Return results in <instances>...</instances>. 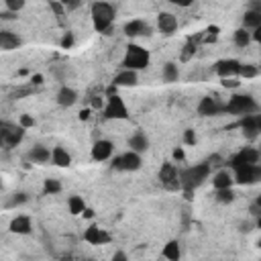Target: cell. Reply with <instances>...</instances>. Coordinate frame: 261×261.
<instances>
[{
    "mask_svg": "<svg viewBox=\"0 0 261 261\" xmlns=\"http://www.w3.org/2000/svg\"><path fill=\"white\" fill-rule=\"evenodd\" d=\"M210 175V163H196L192 168H186L182 172H177V182H180L182 190H196L198 186L204 184V180H208Z\"/></svg>",
    "mask_w": 261,
    "mask_h": 261,
    "instance_id": "6da1fadb",
    "label": "cell"
},
{
    "mask_svg": "<svg viewBox=\"0 0 261 261\" xmlns=\"http://www.w3.org/2000/svg\"><path fill=\"white\" fill-rule=\"evenodd\" d=\"M115 8L104 2V0H100V2H94L92 8H90V17H92V23H94V29L98 33H104L111 29V25L115 23Z\"/></svg>",
    "mask_w": 261,
    "mask_h": 261,
    "instance_id": "7a4b0ae2",
    "label": "cell"
},
{
    "mask_svg": "<svg viewBox=\"0 0 261 261\" xmlns=\"http://www.w3.org/2000/svg\"><path fill=\"white\" fill-rule=\"evenodd\" d=\"M223 111H227L231 115L245 116V115H255V113H259V104L255 102V98H253V96H249V94H235L229 100V104L223 106Z\"/></svg>",
    "mask_w": 261,
    "mask_h": 261,
    "instance_id": "3957f363",
    "label": "cell"
},
{
    "mask_svg": "<svg viewBox=\"0 0 261 261\" xmlns=\"http://www.w3.org/2000/svg\"><path fill=\"white\" fill-rule=\"evenodd\" d=\"M147 65H149V51L139 47V45H129L127 53H125V59H122V67H125V70L141 72Z\"/></svg>",
    "mask_w": 261,
    "mask_h": 261,
    "instance_id": "277c9868",
    "label": "cell"
},
{
    "mask_svg": "<svg viewBox=\"0 0 261 261\" xmlns=\"http://www.w3.org/2000/svg\"><path fill=\"white\" fill-rule=\"evenodd\" d=\"M104 116L108 120H125L129 118V108L120 96H108V102L104 104Z\"/></svg>",
    "mask_w": 261,
    "mask_h": 261,
    "instance_id": "5b68a950",
    "label": "cell"
},
{
    "mask_svg": "<svg viewBox=\"0 0 261 261\" xmlns=\"http://www.w3.org/2000/svg\"><path fill=\"white\" fill-rule=\"evenodd\" d=\"M261 175L259 163H245V166L232 168V177L237 184H255Z\"/></svg>",
    "mask_w": 261,
    "mask_h": 261,
    "instance_id": "8992f818",
    "label": "cell"
},
{
    "mask_svg": "<svg viewBox=\"0 0 261 261\" xmlns=\"http://www.w3.org/2000/svg\"><path fill=\"white\" fill-rule=\"evenodd\" d=\"M141 163H143L141 153H137V151H127V153L115 157L113 168H116L120 172H137L141 168Z\"/></svg>",
    "mask_w": 261,
    "mask_h": 261,
    "instance_id": "52a82bcc",
    "label": "cell"
},
{
    "mask_svg": "<svg viewBox=\"0 0 261 261\" xmlns=\"http://www.w3.org/2000/svg\"><path fill=\"white\" fill-rule=\"evenodd\" d=\"M159 182L163 184V188L168 190H177L180 188V182H177V170L174 163H163L159 170Z\"/></svg>",
    "mask_w": 261,
    "mask_h": 261,
    "instance_id": "ba28073f",
    "label": "cell"
},
{
    "mask_svg": "<svg viewBox=\"0 0 261 261\" xmlns=\"http://www.w3.org/2000/svg\"><path fill=\"white\" fill-rule=\"evenodd\" d=\"M84 241L90 243V245H108L113 241V237L108 235L104 229H100L98 225H92L84 231Z\"/></svg>",
    "mask_w": 261,
    "mask_h": 261,
    "instance_id": "9c48e42d",
    "label": "cell"
},
{
    "mask_svg": "<svg viewBox=\"0 0 261 261\" xmlns=\"http://www.w3.org/2000/svg\"><path fill=\"white\" fill-rule=\"evenodd\" d=\"M115 153V145L111 141H106V139H100V141H96L92 145V151H90V155L94 161H106V159H111Z\"/></svg>",
    "mask_w": 261,
    "mask_h": 261,
    "instance_id": "30bf717a",
    "label": "cell"
},
{
    "mask_svg": "<svg viewBox=\"0 0 261 261\" xmlns=\"http://www.w3.org/2000/svg\"><path fill=\"white\" fill-rule=\"evenodd\" d=\"M245 163H259V151L255 147H245L231 159V168L245 166Z\"/></svg>",
    "mask_w": 261,
    "mask_h": 261,
    "instance_id": "8fae6325",
    "label": "cell"
},
{
    "mask_svg": "<svg viewBox=\"0 0 261 261\" xmlns=\"http://www.w3.org/2000/svg\"><path fill=\"white\" fill-rule=\"evenodd\" d=\"M241 127H243V133L245 137H249V139H255L261 131V116L255 113V115H245L243 120H241Z\"/></svg>",
    "mask_w": 261,
    "mask_h": 261,
    "instance_id": "7c38bea8",
    "label": "cell"
},
{
    "mask_svg": "<svg viewBox=\"0 0 261 261\" xmlns=\"http://www.w3.org/2000/svg\"><path fill=\"white\" fill-rule=\"evenodd\" d=\"M137 82H139V76H137V72L135 70H122L115 76V80H113V84L116 86V88H133V86H137Z\"/></svg>",
    "mask_w": 261,
    "mask_h": 261,
    "instance_id": "4fadbf2b",
    "label": "cell"
},
{
    "mask_svg": "<svg viewBox=\"0 0 261 261\" xmlns=\"http://www.w3.org/2000/svg\"><path fill=\"white\" fill-rule=\"evenodd\" d=\"M157 29L163 35H174L177 31V19L172 12H159L157 15Z\"/></svg>",
    "mask_w": 261,
    "mask_h": 261,
    "instance_id": "5bb4252c",
    "label": "cell"
},
{
    "mask_svg": "<svg viewBox=\"0 0 261 261\" xmlns=\"http://www.w3.org/2000/svg\"><path fill=\"white\" fill-rule=\"evenodd\" d=\"M8 229H10V232H15V235H29V232L33 231V223H31L29 216L19 214V216H15L10 221Z\"/></svg>",
    "mask_w": 261,
    "mask_h": 261,
    "instance_id": "9a60e30c",
    "label": "cell"
},
{
    "mask_svg": "<svg viewBox=\"0 0 261 261\" xmlns=\"http://www.w3.org/2000/svg\"><path fill=\"white\" fill-rule=\"evenodd\" d=\"M239 67H241V61L237 59H223L216 63V74L221 78H237Z\"/></svg>",
    "mask_w": 261,
    "mask_h": 261,
    "instance_id": "2e32d148",
    "label": "cell"
},
{
    "mask_svg": "<svg viewBox=\"0 0 261 261\" xmlns=\"http://www.w3.org/2000/svg\"><path fill=\"white\" fill-rule=\"evenodd\" d=\"M125 35L127 37H143V35H151V27L141 21V19H135V21H129L125 25Z\"/></svg>",
    "mask_w": 261,
    "mask_h": 261,
    "instance_id": "e0dca14e",
    "label": "cell"
},
{
    "mask_svg": "<svg viewBox=\"0 0 261 261\" xmlns=\"http://www.w3.org/2000/svg\"><path fill=\"white\" fill-rule=\"evenodd\" d=\"M218 111H223V106H218V102L210 96H204V98L198 102V115L200 116H214L218 115Z\"/></svg>",
    "mask_w": 261,
    "mask_h": 261,
    "instance_id": "ac0fdd59",
    "label": "cell"
},
{
    "mask_svg": "<svg viewBox=\"0 0 261 261\" xmlns=\"http://www.w3.org/2000/svg\"><path fill=\"white\" fill-rule=\"evenodd\" d=\"M51 163L58 166V168H70L72 166V155L67 153L61 145H58V147L51 149Z\"/></svg>",
    "mask_w": 261,
    "mask_h": 261,
    "instance_id": "d6986e66",
    "label": "cell"
},
{
    "mask_svg": "<svg viewBox=\"0 0 261 261\" xmlns=\"http://www.w3.org/2000/svg\"><path fill=\"white\" fill-rule=\"evenodd\" d=\"M58 104L59 106H63V108H70V106H74L76 102H78V92L74 90V88H70V86H61L59 88V92H58Z\"/></svg>",
    "mask_w": 261,
    "mask_h": 261,
    "instance_id": "ffe728a7",
    "label": "cell"
},
{
    "mask_svg": "<svg viewBox=\"0 0 261 261\" xmlns=\"http://www.w3.org/2000/svg\"><path fill=\"white\" fill-rule=\"evenodd\" d=\"M21 37L17 33H12V31H0V49H4V51H12V49H17L21 47Z\"/></svg>",
    "mask_w": 261,
    "mask_h": 261,
    "instance_id": "44dd1931",
    "label": "cell"
},
{
    "mask_svg": "<svg viewBox=\"0 0 261 261\" xmlns=\"http://www.w3.org/2000/svg\"><path fill=\"white\" fill-rule=\"evenodd\" d=\"M232 184H235V177H232V172H229V170H221L212 175V188L214 190L232 188Z\"/></svg>",
    "mask_w": 261,
    "mask_h": 261,
    "instance_id": "7402d4cb",
    "label": "cell"
},
{
    "mask_svg": "<svg viewBox=\"0 0 261 261\" xmlns=\"http://www.w3.org/2000/svg\"><path fill=\"white\" fill-rule=\"evenodd\" d=\"M257 27H261V12L257 8L245 10V15H243V29L253 31V29H257Z\"/></svg>",
    "mask_w": 261,
    "mask_h": 261,
    "instance_id": "603a6c76",
    "label": "cell"
},
{
    "mask_svg": "<svg viewBox=\"0 0 261 261\" xmlns=\"http://www.w3.org/2000/svg\"><path fill=\"white\" fill-rule=\"evenodd\" d=\"M29 159L33 163H47V161H51V151L45 145H35L29 151Z\"/></svg>",
    "mask_w": 261,
    "mask_h": 261,
    "instance_id": "cb8c5ba5",
    "label": "cell"
},
{
    "mask_svg": "<svg viewBox=\"0 0 261 261\" xmlns=\"http://www.w3.org/2000/svg\"><path fill=\"white\" fill-rule=\"evenodd\" d=\"M129 147H131V151H137V153H145L149 149V139L143 133H135L129 139Z\"/></svg>",
    "mask_w": 261,
    "mask_h": 261,
    "instance_id": "d4e9b609",
    "label": "cell"
},
{
    "mask_svg": "<svg viewBox=\"0 0 261 261\" xmlns=\"http://www.w3.org/2000/svg\"><path fill=\"white\" fill-rule=\"evenodd\" d=\"M84 208H86V202H84V198H82V196L72 194L70 198H67V210H70V214L78 216V214L84 212Z\"/></svg>",
    "mask_w": 261,
    "mask_h": 261,
    "instance_id": "484cf974",
    "label": "cell"
},
{
    "mask_svg": "<svg viewBox=\"0 0 261 261\" xmlns=\"http://www.w3.org/2000/svg\"><path fill=\"white\" fill-rule=\"evenodd\" d=\"M161 78H163V82H168V84L175 82L177 78H180V70H177V65L174 61H168L166 65H163V70H161Z\"/></svg>",
    "mask_w": 261,
    "mask_h": 261,
    "instance_id": "4316f807",
    "label": "cell"
},
{
    "mask_svg": "<svg viewBox=\"0 0 261 261\" xmlns=\"http://www.w3.org/2000/svg\"><path fill=\"white\" fill-rule=\"evenodd\" d=\"M161 255L166 257V259H170V261H177V259H180V255H182V251H180V243H177V241H170L166 247H163Z\"/></svg>",
    "mask_w": 261,
    "mask_h": 261,
    "instance_id": "83f0119b",
    "label": "cell"
},
{
    "mask_svg": "<svg viewBox=\"0 0 261 261\" xmlns=\"http://www.w3.org/2000/svg\"><path fill=\"white\" fill-rule=\"evenodd\" d=\"M214 198H216L218 204H232L235 198H237V194H235V190H232V188H221V190H216Z\"/></svg>",
    "mask_w": 261,
    "mask_h": 261,
    "instance_id": "f1b7e54d",
    "label": "cell"
},
{
    "mask_svg": "<svg viewBox=\"0 0 261 261\" xmlns=\"http://www.w3.org/2000/svg\"><path fill=\"white\" fill-rule=\"evenodd\" d=\"M249 43H251V31L243 29V27H241V29H237V31H235V45L245 49Z\"/></svg>",
    "mask_w": 261,
    "mask_h": 261,
    "instance_id": "f546056e",
    "label": "cell"
},
{
    "mask_svg": "<svg viewBox=\"0 0 261 261\" xmlns=\"http://www.w3.org/2000/svg\"><path fill=\"white\" fill-rule=\"evenodd\" d=\"M239 76L245 78V80L257 78V76H259V67H257L255 63H241V67H239Z\"/></svg>",
    "mask_w": 261,
    "mask_h": 261,
    "instance_id": "4dcf8cb0",
    "label": "cell"
},
{
    "mask_svg": "<svg viewBox=\"0 0 261 261\" xmlns=\"http://www.w3.org/2000/svg\"><path fill=\"white\" fill-rule=\"evenodd\" d=\"M43 192H45V194H59V192H61V184L58 180H45Z\"/></svg>",
    "mask_w": 261,
    "mask_h": 261,
    "instance_id": "1f68e13d",
    "label": "cell"
},
{
    "mask_svg": "<svg viewBox=\"0 0 261 261\" xmlns=\"http://www.w3.org/2000/svg\"><path fill=\"white\" fill-rule=\"evenodd\" d=\"M25 202H29V196L25 194V192H19V194H15L8 202H6V206L8 208H15V206H21V204H25Z\"/></svg>",
    "mask_w": 261,
    "mask_h": 261,
    "instance_id": "d6a6232c",
    "label": "cell"
},
{
    "mask_svg": "<svg viewBox=\"0 0 261 261\" xmlns=\"http://www.w3.org/2000/svg\"><path fill=\"white\" fill-rule=\"evenodd\" d=\"M4 4H6V10H10V12H19L25 8V4H27V0H4Z\"/></svg>",
    "mask_w": 261,
    "mask_h": 261,
    "instance_id": "836d02e7",
    "label": "cell"
},
{
    "mask_svg": "<svg viewBox=\"0 0 261 261\" xmlns=\"http://www.w3.org/2000/svg\"><path fill=\"white\" fill-rule=\"evenodd\" d=\"M0 149H8V127H0Z\"/></svg>",
    "mask_w": 261,
    "mask_h": 261,
    "instance_id": "e575fe53",
    "label": "cell"
},
{
    "mask_svg": "<svg viewBox=\"0 0 261 261\" xmlns=\"http://www.w3.org/2000/svg\"><path fill=\"white\" fill-rule=\"evenodd\" d=\"M19 122H21V127H23V129H31V127H35V118H33L31 115H21Z\"/></svg>",
    "mask_w": 261,
    "mask_h": 261,
    "instance_id": "d590c367",
    "label": "cell"
},
{
    "mask_svg": "<svg viewBox=\"0 0 261 261\" xmlns=\"http://www.w3.org/2000/svg\"><path fill=\"white\" fill-rule=\"evenodd\" d=\"M184 143L186 145H196V131L194 129H186L184 131Z\"/></svg>",
    "mask_w": 261,
    "mask_h": 261,
    "instance_id": "8d00e7d4",
    "label": "cell"
},
{
    "mask_svg": "<svg viewBox=\"0 0 261 261\" xmlns=\"http://www.w3.org/2000/svg\"><path fill=\"white\" fill-rule=\"evenodd\" d=\"M223 86H225V88H232V90H235V88H239V86H241V82H239L237 78H223Z\"/></svg>",
    "mask_w": 261,
    "mask_h": 261,
    "instance_id": "74e56055",
    "label": "cell"
},
{
    "mask_svg": "<svg viewBox=\"0 0 261 261\" xmlns=\"http://www.w3.org/2000/svg\"><path fill=\"white\" fill-rule=\"evenodd\" d=\"M172 157H174V161H184V159H186V151H184V147H175V149H174V153H172Z\"/></svg>",
    "mask_w": 261,
    "mask_h": 261,
    "instance_id": "f35d334b",
    "label": "cell"
},
{
    "mask_svg": "<svg viewBox=\"0 0 261 261\" xmlns=\"http://www.w3.org/2000/svg\"><path fill=\"white\" fill-rule=\"evenodd\" d=\"M72 45H74V35H72V33H65L63 39H61V47H63V49H70Z\"/></svg>",
    "mask_w": 261,
    "mask_h": 261,
    "instance_id": "ab89813d",
    "label": "cell"
},
{
    "mask_svg": "<svg viewBox=\"0 0 261 261\" xmlns=\"http://www.w3.org/2000/svg\"><path fill=\"white\" fill-rule=\"evenodd\" d=\"M249 210H251V214H253V216H259V214H261V200H259V198L251 204V208H249Z\"/></svg>",
    "mask_w": 261,
    "mask_h": 261,
    "instance_id": "60d3db41",
    "label": "cell"
},
{
    "mask_svg": "<svg viewBox=\"0 0 261 261\" xmlns=\"http://www.w3.org/2000/svg\"><path fill=\"white\" fill-rule=\"evenodd\" d=\"M170 2L175 4V6H180V8H188V6H192L194 0H170Z\"/></svg>",
    "mask_w": 261,
    "mask_h": 261,
    "instance_id": "b9f144b4",
    "label": "cell"
},
{
    "mask_svg": "<svg viewBox=\"0 0 261 261\" xmlns=\"http://www.w3.org/2000/svg\"><path fill=\"white\" fill-rule=\"evenodd\" d=\"M49 6L53 8V12H56V15H61V12H63V6L58 2V0H49Z\"/></svg>",
    "mask_w": 261,
    "mask_h": 261,
    "instance_id": "7bdbcfd3",
    "label": "cell"
},
{
    "mask_svg": "<svg viewBox=\"0 0 261 261\" xmlns=\"http://www.w3.org/2000/svg\"><path fill=\"white\" fill-rule=\"evenodd\" d=\"M0 19H2V21H12V19H17V12H10V10L0 12Z\"/></svg>",
    "mask_w": 261,
    "mask_h": 261,
    "instance_id": "ee69618b",
    "label": "cell"
},
{
    "mask_svg": "<svg viewBox=\"0 0 261 261\" xmlns=\"http://www.w3.org/2000/svg\"><path fill=\"white\" fill-rule=\"evenodd\" d=\"M113 259H115V261H127V253H125V251H116V253L113 255Z\"/></svg>",
    "mask_w": 261,
    "mask_h": 261,
    "instance_id": "f6af8a7d",
    "label": "cell"
},
{
    "mask_svg": "<svg viewBox=\"0 0 261 261\" xmlns=\"http://www.w3.org/2000/svg\"><path fill=\"white\" fill-rule=\"evenodd\" d=\"M90 115H92L90 108H84V111H82L78 116H80V120H88V118H90Z\"/></svg>",
    "mask_w": 261,
    "mask_h": 261,
    "instance_id": "bcb514c9",
    "label": "cell"
},
{
    "mask_svg": "<svg viewBox=\"0 0 261 261\" xmlns=\"http://www.w3.org/2000/svg\"><path fill=\"white\" fill-rule=\"evenodd\" d=\"M92 108H104L102 98H98V96H96V98H92Z\"/></svg>",
    "mask_w": 261,
    "mask_h": 261,
    "instance_id": "7dc6e473",
    "label": "cell"
},
{
    "mask_svg": "<svg viewBox=\"0 0 261 261\" xmlns=\"http://www.w3.org/2000/svg\"><path fill=\"white\" fill-rule=\"evenodd\" d=\"M31 82H33L35 86H41V84H43V76H41V74H35V76L31 78Z\"/></svg>",
    "mask_w": 261,
    "mask_h": 261,
    "instance_id": "c3c4849f",
    "label": "cell"
},
{
    "mask_svg": "<svg viewBox=\"0 0 261 261\" xmlns=\"http://www.w3.org/2000/svg\"><path fill=\"white\" fill-rule=\"evenodd\" d=\"M251 229H253L251 223H241V229H239V231H241V232H249Z\"/></svg>",
    "mask_w": 261,
    "mask_h": 261,
    "instance_id": "681fc988",
    "label": "cell"
},
{
    "mask_svg": "<svg viewBox=\"0 0 261 261\" xmlns=\"http://www.w3.org/2000/svg\"><path fill=\"white\" fill-rule=\"evenodd\" d=\"M82 216H84V218H92V216H94V210H92V208H84Z\"/></svg>",
    "mask_w": 261,
    "mask_h": 261,
    "instance_id": "f907efd6",
    "label": "cell"
},
{
    "mask_svg": "<svg viewBox=\"0 0 261 261\" xmlns=\"http://www.w3.org/2000/svg\"><path fill=\"white\" fill-rule=\"evenodd\" d=\"M115 94H116V86L113 84L111 88H108V90H106V96H115Z\"/></svg>",
    "mask_w": 261,
    "mask_h": 261,
    "instance_id": "816d5d0a",
    "label": "cell"
},
{
    "mask_svg": "<svg viewBox=\"0 0 261 261\" xmlns=\"http://www.w3.org/2000/svg\"><path fill=\"white\" fill-rule=\"evenodd\" d=\"M0 190H2V177H0Z\"/></svg>",
    "mask_w": 261,
    "mask_h": 261,
    "instance_id": "f5cc1de1",
    "label": "cell"
}]
</instances>
